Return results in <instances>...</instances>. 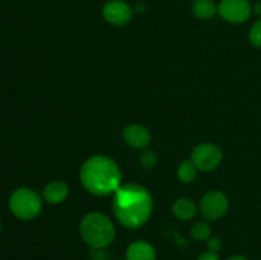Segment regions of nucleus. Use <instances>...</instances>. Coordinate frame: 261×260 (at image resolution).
I'll list each match as a JSON object with an SVG mask.
<instances>
[{"instance_id": "obj_1", "label": "nucleus", "mask_w": 261, "mask_h": 260, "mask_svg": "<svg viewBox=\"0 0 261 260\" xmlns=\"http://www.w3.org/2000/svg\"><path fill=\"white\" fill-rule=\"evenodd\" d=\"M112 211L117 221L126 228H139L149 221L153 198L149 191L138 184L121 185L114 194Z\"/></svg>"}, {"instance_id": "obj_2", "label": "nucleus", "mask_w": 261, "mask_h": 260, "mask_svg": "<svg viewBox=\"0 0 261 260\" xmlns=\"http://www.w3.org/2000/svg\"><path fill=\"white\" fill-rule=\"evenodd\" d=\"M79 176L86 190L97 196L111 195L121 186L120 167L107 155L88 158L82 166Z\"/></svg>"}, {"instance_id": "obj_3", "label": "nucleus", "mask_w": 261, "mask_h": 260, "mask_svg": "<svg viewBox=\"0 0 261 260\" xmlns=\"http://www.w3.org/2000/svg\"><path fill=\"white\" fill-rule=\"evenodd\" d=\"M81 236L91 249H106L114 242L116 228L111 219L99 212H91L82 218Z\"/></svg>"}, {"instance_id": "obj_4", "label": "nucleus", "mask_w": 261, "mask_h": 260, "mask_svg": "<svg viewBox=\"0 0 261 260\" xmlns=\"http://www.w3.org/2000/svg\"><path fill=\"white\" fill-rule=\"evenodd\" d=\"M9 208L17 218L31 221L42 211V199L32 189L19 188L10 195Z\"/></svg>"}, {"instance_id": "obj_5", "label": "nucleus", "mask_w": 261, "mask_h": 260, "mask_svg": "<svg viewBox=\"0 0 261 260\" xmlns=\"http://www.w3.org/2000/svg\"><path fill=\"white\" fill-rule=\"evenodd\" d=\"M218 14L226 22L241 24L251 17L252 4L250 0H221L218 4Z\"/></svg>"}, {"instance_id": "obj_6", "label": "nucleus", "mask_w": 261, "mask_h": 260, "mask_svg": "<svg viewBox=\"0 0 261 260\" xmlns=\"http://www.w3.org/2000/svg\"><path fill=\"white\" fill-rule=\"evenodd\" d=\"M223 153L217 145L204 143L194 148L191 153V161L201 171H213L221 165Z\"/></svg>"}, {"instance_id": "obj_7", "label": "nucleus", "mask_w": 261, "mask_h": 260, "mask_svg": "<svg viewBox=\"0 0 261 260\" xmlns=\"http://www.w3.org/2000/svg\"><path fill=\"white\" fill-rule=\"evenodd\" d=\"M228 199L221 191H208L200 200V213L206 221H217L228 211Z\"/></svg>"}, {"instance_id": "obj_8", "label": "nucleus", "mask_w": 261, "mask_h": 260, "mask_svg": "<svg viewBox=\"0 0 261 260\" xmlns=\"http://www.w3.org/2000/svg\"><path fill=\"white\" fill-rule=\"evenodd\" d=\"M134 9L124 0H109L102 8L105 20L112 25H125L132 20Z\"/></svg>"}, {"instance_id": "obj_9", "label": "nucleus", "mask_w": 261, "mask_h": 260, "mask_svg": "<svg viewBox=\"0 0 261 260\" xmlns=\"http://www.w3.org/2000/svg\"><path fill=\"white\" fill-rule=\"evenodd\" d=\"M122 138L127 145L135 149H144L150 143L149 132L147 127L139 124L127 125L122 132Z\"/></svg>"}, {"instance_id": "obj_10", "label": "nucleus", "mask_w": 261, "mask_h": 260, "mask_svg": "<svg viewBox=\"0 0 261 260\" xmlns=\"http://www.w3.org/2000/svg\"><path fill=\"white\" fill-rule=\"evenodd\" d=\"M126 260H155V249L147 241H135L126 249Z\"/></svg>"}, {"instance_id": "obj_11", "label": "nucleus", "mask_w": 261, "mask_h": 260, "mask_svg": "<svg viewBox=\"0 0 261 260\" xmlns=\"http://www.w3.org/2000/svg\"><path fill=\"white\" fill-rule=\"evenodd\" d=\"M69 186L64 181L55 180L47 184L43 189L42 196L48 204H60L68 198Z\"/></svg>"}, {"instance_id": "obj_12", "label": "nucleus", "mask_w": 261, "mask_h": 260, "mask_svg": "<svg viewBox=\"0 0 261 260\" xmlns=\"http://www.w3.org/2000/svg\"><path fill=\"white\" fill-rule=\"evenodd\" d=\"M191 12L199 19H211L218 13V5L214 0H193Z\"/></svg>"}, {"instance_id": "obj_13", "label": "nucleus", "mask_w": 261, "mask_h": 260, "mask_svg": "<svg viewBox=\"0 0 261 260\" xmlns=\"http://www.w3.org/2000/svg\"><path fill=\"white\" fill-rule=\"evenodd\" d=\"M175 217L180 221H190L196 214V205L193 200L188 198H180L175 201L172 206Z\"/></svg>"}, {"instance_id": "obj_14", "label": "nucleus", "mask_w": 261, "mask_h": 260, "mask_svg": "<svg viewBox=\"0 0 261 260\" xmlns=\"http://www.w3.org/2000/svg\"><path fill=\"white\" fill-rule=\"evenodd\" d=\"M198 175V167L191 160H185L177 168V177L182 184L193 183Z\"/></svg>"}, {"instance_id": "obj_15", "label": "nucleus", "mask_w": 261, "mask_h": 260, "mask_svg": "<svg viewBox=\"0 0 261 260\" xmlns=\"http://www.w3.org/2000/svg\"><path fill=\"white\" fill-rule=\"evenodd\" d=\"M212 228L211 224L208 222L199 221L193 224L191 227V236L196 240V241H206L211 237Z\"/></svg>"}, {"instance_id": "obj_16", "label": "nucleus", "mask_w": 261, "mask_h": 260, "mask_svg": "<svg viewBox=\"0 0 261 260\" xmlns=\"http://www.w3.org/2000/svg\"><path fill=\"white\" fill-rule=\"evenodd\" d=\"M158 162V157L153 150H144L140 155V165L145 168V170H152L155 167Z\"/></svg>"}, {"instance_id": "obj_17", "label": "nucleus", "mask_w": 261, "mask_h": 260, "mask_svg": "<svg viewBox=\"0 0 261 260\" xmlns=\"http://www.w3.org/2000/svg\"><path fill=\"white\" fill-rule=\"evenodd\" d=\"M249 40L251 45H254L255 47L261 48V19L252 24L249 33Z\"/></svg>"}, {"instance_id": "obj_18", "label": "nucleus", "mask_w": 261, "mask_h": 260, "mask_svg": "<svg viewBox=\"0 0 261 260\" xmlns=\"http://www.w3.org/2000/svg\"><path fill=\"white\" fill-rule=\"evenodd\" d=\"M206 247H208L209 252H214V254H217V252L222 249V240L217 236H213V237L211 236L208 240H206Z\"/></svg>"}, {"instance_id": "obj_19", "label": "nucleus", "mask_w": 261, "mask_h": 260, "mask_svg": "<svg viewBox=\"0 0 261 260\" xmlns=\"http://www.w3.org/2000/svg\"><path fill=\"white\" fill-rule=\"evenodd\" d=\"M91 260H109V255L105 249H92Z\"/></svg>"}, {"instance_id": "obj_20", "label": "nucleus", "mask_w": 261, "mask_h": 260, "mask_svg": "<svg viewBox=\"0 0 261 260\" xmlns=\"http://www.w3.org/2000/svg\"><path fill=\"white\" fill-rule=\"evenodd\" d=\"M196 260H221L219 259L218 254H214V252H204V254L199 255L198 257H196Z\"/></svg>"}, {"instance_id": "obj_21", "label": "nucleus", "mask_w": 261, "mask_h": 260, "mask_svg": "<svg viewBox=\"0 0 261 260\" xmlns=\"http://www.w3.org/2000/svg\"><path fill=\"white\" fill-rule=\"evenodd\" d=\"M252 13H255V14L261 17V2L255 3V4L252 5Z\"/></svg>"}, {"instance_id": "obj_22", "label": "nucleus", "mask_w": 261, "mask_h": 260, "mask_svg": "<svg viewBox=\"0 0 261 260\" xmlns=\"http://www.w3.org/2000/svg\"><path fill=\"white\" fill-rule=\"evenodd\" d=\"M228 260H249V259L245 256H242V255H233V256L229 257Z\"/></svg>"}, {"instance_id": "obj_23", "label": "nucleus", "mask_w": 261, "mask_h": 260, "mask_svg": "<svg viewBox=\"0 0 261 260\" xmlns=\"http://www.w3.org/2000/svg\"><path fill=\"white\" fill-rule=\"evenodd\" d=\"M2 227H3L2 226V221H0V232H2Z\"/></svg>"}]
</instances>
